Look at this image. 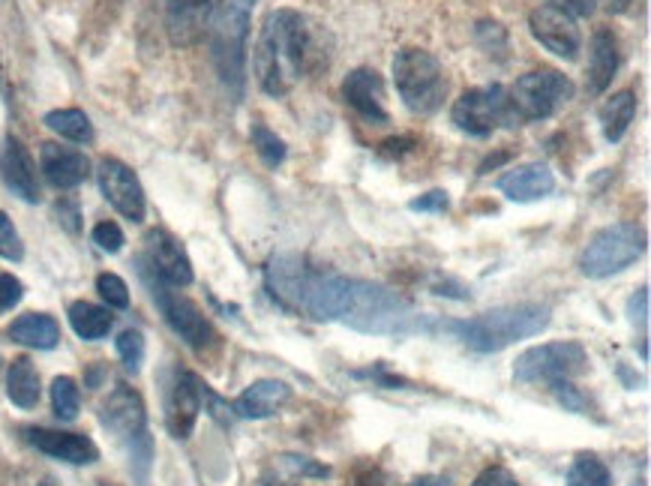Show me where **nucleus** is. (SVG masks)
Listing matches in <instances>:
<instances>
[{
    "label": "nucleus",
    "instance_id": "f257e3e1",
    "mask_svg": "<svg viewBox=\"0 0 651 486\" xmlns=\"http://www.w3.org/2000/svg\"><path fill=\"white\" fill-rule=\"evenodd\" d=\"M267 292L282 307L307 313L316 321H342L375 337L438 334V321L417 313L406 297L387 286L342 274L312 271L298 255H277L265 271Z\"/></svg>",
    "mask_w": 651,
    "mask_h": 486
},
{
    "label": "nucleus",
    "instance_id": "f03ea898",
    "mask_svg": "<svg viewBox=\"0 0 651 486\" xmlns=\"http://www.w3.org/2000/svg\"><path fill=\"white\" fill-rule=\"evenodd\" d=\"M328 33L298 10H274L256 43L258 87L267 96H286L300 78L328 66Z\"/></svg>",
    "mask_w": 651,
    "mask_h": 486
},
{
    "label": "nucleus",
    "instance_id": "7ed1b4c3",
    "mask_svg": "<svg viewBox=\"0 0 651 486\" xmlns=\"http://www.w3.org/2000/svg\"><path fill=\"white\" fill-rule=\"evenodd\" d=\"M549 307L541 304H520V307H499L469 321H438V330H448L453 337L469 346L471 351L492 355L513 346L516 339L534 337L549 325Z\"/></svg>",
    "mask_w": 651,
    "mask_h": 486
},
{
    "label": "nucleus",
    "instance_id": "20e7f679",
    "mask_svg": "<svg viewBox=\"0 0 651 486\" xmlns=\"http://www.w3.org/2000/svg\"><path fill=\"white\" fill-rule=\"evenodd\" d=\"M256 0H225L223 10H216L211 24V52L220 82L228 87V94L241 99L246 87V40H249V22H253Z\"/></svg>",
    "mask_w": 651,
    "mask_h": 486
},
{
    "label": "nucleus",
    "instance_id": "39448f33",
    "mask_svg": "<svg viewBox=\"0 0 651 486\" xmlns=\"http://www.w3.org/2000/svg\"><path fill=\"white\" fill-rule=\"evenodd\" d=\"M394 82L408 112L433 115L448 96V75L427 49H403L394 57Z\"/></svg>",
    "mask_w": 651,
    "mask_h": 486
},
{
    "label": "nucleus",
    "instance_id": "423d86ee",
    "mask_svg": "<svg viewBox=\"0 0 651 486\" xmlns=\"http://www.w3.org/2000/svg\"><path fill=\"white\" fill-rule=\"evenodd\" d=\"M103 423H106L108 433L115 435L118 442H124L136 472L141 477H148L150 459H153V442H150L148 412H145V402H141L139 393L127 384H118L115 391L108 393L106 405H103Z\"/></svg>",
    "mask_w": 651,
    "mask_h": 486
},
{
    "label": "nucleus",
    "instance_id": "0eeeda50",
    "mask_svg": "<svg viewBox=\"0 0 651 486\" xmlns=\"http://www.w3.org/2000/svg\"><path fill=\"white\" fill-rule=\"evenodd\" d=\"M642 253H645V232L640 225L637 222H612L588 241L579 267L591 279H607L612 274H621L633 262H640Z\"/></svg>",
    "mask_w": 651,
    "mask_h": 486
},
{
    "label": "nucleus",
    "instance_id": "6e6552de",
    "mask_svg": "<svg viewBox=\"0 0 651 486\" xmlns=\"http://www.w3.org/2000/svg\"><path fill=\"white\" fill-rule=\"evenodd\" d=\"M508 99H511V112L516 117V124H534V120L553 117L558 108H565L574 99V82L558 73V70L544 66V70L523 75L508 91Z\"/></svg>",
    "mask_w": 651,
    "mask_h": 486
},
{
    "label": "nucleus",
    "instance_id": "1a4fd4ad",
    "mask_svg": "<svg viewBox=\"0 0 651 486\" xmlns=\"http://www.w3.org/2000/svg\"><path fill=\"white\" fill-rule=\"evenodd\" d=\"M588 355L586 349L565 339V342H546V346H534L523 351L516 363H513V376L523 384H555V381H570L586 372Z\"/></svg>",
    "mask_w": 651,
    "mask_h": 486
},
{
    "label": "nucleus",
    "instance_id": "9d476101",
    "mask_svg": "<svg viewBox=\"0 0 651 486\" xmlns=\"http://www.w3.org/2000/svg\"><path fill=\"white\" fill-rule=\"evenodd\" d=\"M453 124L474 138L492 136L499 127H520L511 112V99L502 85L471 87L453 103Z\"/></svg>",
    "mask_w": 651,
    "mask_h": 486
},
{
    "label": "nucleus",
    "instance_id": "9b49d317",
    "mask_svg": "<svg viewBox=\"0 0 651 486\" xmlns=\"http://www.w3.org/2000/svg\"><path fill=\"white\" fill-rule=\"evenodd\" d=\"M139 265H141V276H145V283H148L150 288V295H153L157 307L162 309V316H166V321H169V328L174 330L186 346H193V349L211 346V342H214V328H211V321L202 316V309L195 307L190 297L171 292L169 283L153 274V267L145 265V258H141Z\"/></svg>",
    "mask_w": 651,
    "mask_h": 486
},
{
    "label": "nucleus",
    "instance_id": "f8f14e48",
    "mask_svg": "<svg viewBox=\"0 0 651 486\" xmlns=\"http://www.w3.org/2000/svg\"><path fill=\"white\" fill-rule=\"evenodd\" d=\"M97 180L106 201L120 213V216H127V220L132 222L145 220V211H148V204H145V190H141L136 171L129 169L127 162H120V159L115 157H106L99 162Z\"/></svg>",
    "mask_w": 651,
    "mask_h": 486
},
{
    "label": "nucleus",
    "instance_id": "ddd939ff",
    "mask_svg": "<svg viewBox=\"0 0 651 486\" xmlns=\"http://www.w3.org/2000/svg\"><path fill=\"white\" fill-rule=\"evenodd\" d=\"M529 28L546 52H553L555 57H565V61H577L579 49H583V33L577 28V19H570L567 12L555 10V7H537L529 15Z\"/></svg>",
    "mask_w": 651,
    "mask_h": 486
},
{
    "label": "nucleus",
    "instance_id": "4468645a",
    "mask_svg": "<svg viewBox=\"0 0 651 486\" xmlns=\"http://www.w3.org/2000/svg\"><path fill=\"white\" fill-rule=\"evenodd\" d=\"M216 15V0H169L166 28L174 45H195L211 31Z\"/></svg>",
    "mask_w": 651,
    "mask_h": 486
},
{
    "label": "nucleus",
    "instance_id": "2eb2a0df",
    "mask_svg": "<svg viewBox=\"0 0 651 486\" xmlns=\"http://www.w3.org/2000/svg\"><path fill=\"white\" fill-rule=\"evenodd\" d=\"M342 99L357 112L361 117H366L370 124H387V108H385V82L382 75L370 70V66H361L349 73V78L342 82Z\"/></svg>",
    "mask_w": 651,
    "mask_h": 486
},
{
    "label": "nucleus",
    "instance_id": "dca6fc26",
    "mask_svg": "<svg viewBox=\"0 0 651 486\" xmlns=\"http://www.w3.org/2000/svg\"><path fill=\"white\" fill-rule=\"evenodd\" d=\"M148 265L169 286H190L193 283V265L183 253L181 241L171 237L169 232H162V229H153L148 234Z\"/></svg>",
    "mask_w": 651,
    "mask_h": 486
},
{
    "label": "nucleus",
    "instance_id": "f3484780",
    "mask_svg": "<svg viewBox=\"0 0 651 486\" xmlns=\"http://www.w3.org/2000/svg\"><path fill=\"white\" fill-rule=\"evenodd\" d=\"M204 405V384L199 376L193 372H181L174 388H171L169 400V414H166V423H169V433L174 439H190L195 421H199V412Z\"/></svg>",
    "mask_w": 651,
    "mask_h": 486
},
{
    "label": "nucleus",
    "instance_id": "a211bd4d",
    "mask_svg": "<svg viewBox=\"0 0 651 486\" xmlns=\"http://www.w3.org/2000/svg\"><path fill=\"white\" fill-rule=\"evenodd\" d=\"M24 435H28V442L40 454L61 459V463L90 465L99 459V447L82 433H61V430H40V426H33Z\"/></svg>",
    "mask_w": 651,
    "mask_h": 486
},
{
    "label": "nucleus",
    "instance_id": "6ab92c4d",
    "mask_svg": "<svg viewBox=\"0 0 651 486\" xmlns=\"http://www.w3.org/2000/svg\"><path fill=\"white\" fill-rule=\"evenodd\" d=\"M0 180L7 183L19 199L36 204L40 201V180H36V166L22 141L10 136L0 148Z\"/></svg>",
    "mask_w": 651,
    "mask_h": 486
},
{
    "label": "nucleus",
    "instance_id": "aec40b11",
    "mask_svg": "<svg viewBox=\"0 0 651 486\" xmlns=\"http://www.w3.org/2000/svg\"><path fill=\"white\" fill-rule=\"evenodd\" d=\"M40 166H43L45 180L57 187V190H73L82 187L90 175V159L75 148H64V145H43L40 148Z\"/></svg>",
    "mask_w": 651,
    "mask_h": 486
},
{
    "label": "nucleus",
    "instance_id": "412c9836",
    "mask_svg": "<svg viewBox=\"0 0 651 486\" xmlns=\"http://www.w3.org/2000/svg\"><path fill=\"white\" fill-rule=\"evenodd\" d=\"M289 400L291 388L286 381L262 379L253 381V384L237 397L235 405H232V412H235L237 418H246V421H262V418L277 414Z\"/></svg>",
    "mask_w": 651,
    "mask_h": 486
},
{
    "label": "nucleus",
    "instance_id": "4be33fe9",
    "mask_svg": "<svg viewBox=\"0 0 651 486\" xmlns=\"http://www.w3.org/2000/svg\"><path fill=\"white\" fill-rule=\"evenodd\" d=\"M499 190L511 201H537L555 190V178L544 162H525L499 178Z\"/></svg>",
    "mask_w": 651,
    "mask_h": 486
},
{
    "label": "nucleus",
    "instance_id": "5701e85b",
    "mask_svg": "<svg viewBox=\"0 0 651 486\" xmlns=\"http://www.w3.org/2000/svg\"><path fill=\"white\" fill-rule=\"evenodd\" d=\"M619 73V40L616 33L600 28L591 36V57H588V91L604 94Z\"/></svg>",
    "mask_w": 651,
    "mask_h": 486
},
{
    "label": "nucleus",
    "instance_id": "b1692460",
    "mask_svg": "<svg viewBox=\"0 0 651 486\" xmlns=\"http://www.w3.org/2000/svg\"><path fill=\"white\" fill-rule=\"evenodd\" d=\"M10 339L19 342V346H28V349H54L61 342V328L52 316L45 313H28V316H19L10 325Z\"/></svg>",
    "mask_w": 651,
    "mask_h": 486
},
{
    "label": "nucleus",
    "instance_id": "393cba45",
    "mask_svg": "<svg viewBox=\"0 0 651 486\" xmlns=\"http://www.w3.org/2000/svg\"><path fill=\"white\" fill-rule=\"evenodd\" d=\"M633 115H637V96L633 91H619V94H612L600 106V127H604V136L607 141H621L628 127L633 124Z\"/></svg>",
    "mask_w": 651,
    "mask_h": 486
},
{
    "label": "nucleus",
    "instance_id": "a878e982",
    "mask_svg": "<svg viewBox=\"0 0 651 486\" xmlns=\"http://www.w3.org/2000/svg\"><path fill=\"white\" fill-rule=\"evenodd\" d=\"M7 397L19 409H33L40 402V372L28 358H15L7 370Z\"/></svg>",
    "mask_w": 651,
    "mask_h": 486
},
{
    "label": "nucleus",
    "instance_id": "bb28decb",
    "mask_svg": "<svg viewBox=\"0 0 651 486\" xmlns=\"http://www.w3.org/2000/svg\"><path fill=\"white\" fill-rule=\"evenodd\" d=\"M45 127L61 138H70L75 145H90L94 141V124L82 108H54L45 115Z\"/></svg>",
    "mask_w": 651,
    "mask_h": 486
},
{
    "label": "nucleus",
    "instance_id": "cd10ccee",
    "mask_svg": "<svg viewBox=\"0 0 651 486\" xmlns=\"http://www.w3.org/2000/svg\"><path fill=\"white\" fill-rule=\"evenodd\" d=\"M70 325L82 339H103L115 325V316L108 309L97 307V304H87V300H78L70 307Z\"/></svg>",
    "mask_w": 651,
    "mask_h": 486
},
{
    "label": "nucleus",
    "instance_id": "c85d7f7f",
    "mask_svg": "<svg viewBox=\"0 0 651 486\" xmlns=\"http://www.w3.org/2000/svg\"><path fill=\"white\" fill-rule=\"evenodd\" d=\"M52 409L61 421H75L78 409H82V393L70 376H57L52 381Z\"/></svg>",
    "mask_w": 651,
    "mask_h": 486
},
{
    "label": "nucleus",
    "instance_id": "c756f323",
    "mask_svg": "<svg viewBox=\"0 0 651 486\" xmlns=\"http://www.w3.org/2000/svg\"><path fill=\"white\" fill-rule=\"evenodd\" d=\"M567 486H609V468L598 456L583 454L567 472Z\"/></svg>",
    "mask_w": 651,
    "mask_h": 486
},
{
    "label": "nucleus",
    "instance_id": "7c9ffc66",
    "mask_svg": "<svg viewBox=\"0 0 651 486\" xmlns=\"http://www.w3.org/2000/svg\"><path fill=\"white\" fill-rule=\"evenodd\" d=\"M253 148L258 150V157L265 159V166H270V169H277L279 162L286 159V141L274 129H267L265 124L253 127Z\"/></svg>",
    "mask_w": 651,
    "mask_h": 486
},
{
    "label": "nucleus",
    "instance_id": "2f4dec72",
    "mask_svg": "<svg viewBox=\"0 0 651 486\" xmlns=\"http://www.w3.org/2000/svg\"><path fill=\"white\" fill-rule=\"evenodd\" d=\"M97 292L106 300L108 307L127 309L129 307V288L118 274H99L97 276Z\"/></svg>",
    "mask_w": 651,
    "mask_h": 486
},
{
    "label": "nucleus",
    "instance_id": "473e14b6",
    "mask_svg": "<svg viewBox=\"0 0 651 486\" xmlns=\"http://www.w3.org/2000/svg\"><path fill=\"white\" fill-rule=\"evenodd\" d=\"M118 355L127 363V370H139L141 360H145V337L139 330H124L118 337Z\"/></svg>",
    "mask_w": 651,
    "mask_h": 486
},
{
    "label": "nucleus",
    "instance_id": "72a5a7b5",
    "mask_svg": "<svg viewBox=\"0 0 651 486\" xmlns=\"http://www.w3.org/2000/svg\"><path fill=\"white\" fill-rule=\"evenodd\" d=\"M0 258H10V262H22L24 258L22 237H19L15 225L3 211H0Z\"/></svg>",
    "mask_w": 651,
    "mask_h": 486
},
{
    "label": "nucleus",
    "instance_id": "f704fd0d",
    "mask_svg": "<svg viewBox=\"0 0 651 486\" xmlns=\"http://www.w3.org/2000/svg\"><path fill=\"white\" fill-rule=\"evenodd\" d=\"M94 243L99 250H106V253H118L124 246V232H120L118 222H99L94 229Z\"/></svg>",
    "mask_w": 651,
    "mask_h": 486
},
{
    "label": "nucleus",
    "instance_id": "c9c22d12",
    "mask_svg": "<svg viewBox=\"0 0 651 486\" xmlns=\"http://www.w3.org/2000/svg\"><path fill=\"white\" fill-rule=\"evenodd\" d=\"M24 288L22 283L15 279L12 274H0V313L3 309H12L19 300H22Z\"/></svg>",
    "mask_w": 651,
    "mask_h": 486
},
{
    "label": "nucleus",
    "instance_id": "e433bc0d",
    "mask_svg": "<svg viewBox=\"0 0 651 486\" xmlns=\"http://www.w3.org/2000/svg\"><path fill=\"white\" fill-rule=\"evenodd\" d=\"M549 7L567 12L570 19H591L595 10H598L595 0H549Z\"/></svg>",
    "mask_w": 651,
    "mask_h": 486
},
{
    "label": "nucleus",
    "instance_id": "4c0bfd02",
    "mask_svg": "<svg viewBox=\"0 0 651 486\" xmlns=\"http://www.w3.org/2000/svg\"><path fill=\"white\" fill-rule=\"evenodd\" d=\"M279 459L289 465L291 472H298V475H312V477H328V475H331V472H328V465L312 463L310 456H279Z\"/></svg>",
    "mask_w": 651,
    "mask_h": 486
},
{
    "label": "nucleus",
    "instance_id": "58836bf2",
    "mask_svg": "<svg viewBox=\"0 0 651 486\" xmlns=\"http://www.w3.org/2000/svg\"><path fill=\"white\" fill-rule=\"evenodd\" d=\"M628 316H630V321H633V325H640V328H645V325H649V288H640L637 295L630 297Z\"/></svg>",
    "mask_w": 651,
    "mask_h": 486
},
{
    "label": "nucleus",
    "instance_id": "ea45409f",
    "mask_svg": "<svg viewBox=\"0 0 651 486\" xmlns=\"http://www.w3.org/2000/svg\"><path fill=\"white\" fill-rule=\"evenodd\" d=\"M448 204H450L448 192L433 190V192H427V196H420V199L412 201L408 208H412V211H436V213H441V211H448Z\"/></svg>",
    "mask_w": 651,
    "mask_h": 486
},
{
    "label": "nucleus",
    "instance_id": "a19ab883",
    "mask_svg": "<svg viewBox=\"0 0 651 486\" xmlns=\"http://www.w3.org/2000/svg\"><path fill=\"white\" fill-rule=\"evenodd\" d=\"M474 486H525L516 480V475H511L508 468H487L478 480H474Z\"/></svg>",
    "mask_w": 651,
    "mask_h": 486
},
{
    "label": "nucleus",
    "instance_id": "79ce46f5",
    "mask_svg": "<svg viewBox=\"0 0 651 486\" xmlns=\"http://www.w3.org/2000/svg\"><path fill=\"white\" fill-rule=\"evenodd\" d=\"M553 391L558 393V400L565 402L567 409H574V412H583V409H586V400L579 397V391L570 384V381H555Z\"/></svg>",
    "mask_w": 651,
    "mask_h": 486
},
{
    "label": "nucleus",
    "instance_id": "37998d69",
    "mask_svg": "<svg viewBox=\"0 0 651 486\" xmlns=\"http://www.w3.org/2000/svg\"><path fill=\"white\" fill-rule=\"evenodd\" d=\"M57 216H61V222L66 225V232L78 234L82 222H78V208H75L73 201H61V204H57Z\"/></svg>",
    "mask_w": 651,
    "mask_h": 486
},
{
    "label": "nucleus",
    "instance_id": "c03bdc74",
    "mask_svg": "<svg viewBox=\"0 0 651 486\" xmlns=\"http://www.w3.org/2000/svg\"><path fill=\"white\" fill-rule=\"evenodd\" d=\"M408 145H412V138H399V141L394 138V141H385V145H382V148H385L382 154H391V157L396 154V157H403L408 150Z\"/></svg>",
    "mask_w": 651,
    "mask_h": 486
},
{
    "label": "nucleus",
    "instance_id": "a18cd8bd",
    "mask_svg": "<svg viewBox=\"0 0 651 486\" xmlns=\"http://www.w3.org/2000/svg\"><path fill=\"white\" fill-rule=\"evenodd\" d=\"M595 3H604V10L616 12V15L630 10V0H595Z\"/></svg>",
    "mask_w": 651,
    "mask_h": 486
},
{
    "label": "nucleus",
    "instance_id": "49530a36",
    "mask_svg": "<svg viewBox=\"0 0 651 486\" xmlns=\"http://www.w3.org/2000/svg\"><path fill=\"white\" fill-rule=\"evenodd\" d=\"M508 157H511V154H499V157H490V159H487V162H483V166H481V175H487V171L495 169V166H502V162H504V159H508Z\"/></svg>",
    "mask_w": 651,
    "mask_h": 486
},
{
    "label": "nucleus",
    "instance_id": "de8ad7c7",
    "mask_svg": "<svg viewBox=\"0 0 651 486\" xmlns=\"http://www.w3.org/2000/svg\"><path fill=\"white\" fill-rule=\"evenodd\" d=\"M412 486H450V480H441V477H420Z\"/></svg>",
    "mask_w": 651,
    "mask_h": 486
},
{
    "label": "nucleus",
    "instance_id": "09e8293b",
    "mask_svg": "<svg viewBox=\"0 0 651 486\" xmlns=\"http://www.w3.org/2000/svg\"><path fill=\"white\" fill-rule=\"evenodd\" d=\"M40 486H57V484H54L52 477H45V480H43V484H40Z\"/></svg>",
    "mask_w": 651,
    "mask_h": 486
},
{
    "label": "nucleus",
    "instance_id": "8fccbe9b",
    "mask_svg": "<svg viewBox=\"0 0 651 486\" xmlns=\"http://www.w3.org/2000/svg\"><path fill=\"white\" fill-rule=\"evenodd\" d=\"M103 486H108V484H103Z\"/></svg>",
    "mask_w": 651,
    "mask_h": 486
}]
</instances>
